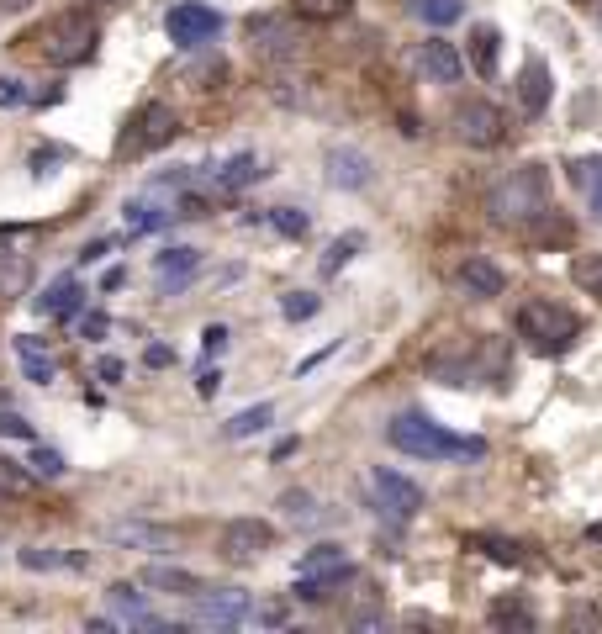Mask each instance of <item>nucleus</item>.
I'll return each instance as SVG.
<instances>
[{
  "mask_svg": "<svg viewBox=\"0 0 602 634\" xmlns=\"http://www.w3.org/2000/svg\"><path fill=\"white\" fill-rule=\"evenodd\" d=\"M22 43H27L43 64L74 69V64H85L90 53H96L101 27H96V16H90V11H59V16H48L43 27H32Z\"/></svg>",
  "mask_w": 602,
  "mask_h": 634,
  "instance_id": "obj_1",
  "label": "nucleus"
},
{
  "mask_svg": "<svg viewBox=\"0 0 602 634\" xmlns=\"http://www.w3.org/2000/svg\"><path fill=\"white\" fill-rule=\"evenodd\" d=\"M386 439L412 460H481L486 455V439H460L423 413H397L386 423Z\"/></svg>",
  "mask_w": 602,
  "mask_h": 634,
  "instance_id": "obj_2",
  "label": "nucleus"
},
{
  "mask_svg": "<svg viewBox=\"0 0 602 634\" xmlns=\"http://www.w3.org/2000/svg\"><path fill=\"white\" fill-rule=\"evenodd\" d=\"M486 207H492L497 222H507V228H518V233H523L534 217L550 212V180H544L539 164H523V170H513V175L497 185Z\"/></svg>",
  "mask_w": 602,
  "mask_h": 634,
  "instance_id": "obj_3",
  "label": "nucleus"
},
{
  "mask_svg": "<svg viewBox=\"0 0 602 634\" xmlns=\"http://www.w3.org/2000/svg\"><path fill=\"white\" fill-rule=\"evenodd\" d=\"M518 333L544 354H566L581 339V317L571 307H555V302H539L534 296V302L518 307Z\"/></svg>",
  "mask_w": 602,
  "mask_h": 634,
  "instance_id": "obj_4",
  "label": "nucleus"
},
{
  "mask_svg": "<svg viewBox=\"0 0 602 634\" xmlns=\"http://www.w3.org/2000/svg\"><path fill=\"white\" fill-rule=\"evenodd\" d=\"M175 133H180L175 106H164V101H143V106L133 111V122H127V133L117 138V159H143V154H154V148L175 143Z\"/></svg>",
  "mask_w": 602,
  "mask_h": 634,
  "instance_id": "obj_5",
  "label": "nucleus"
},
{
  "mask_svg": "<svg viewBox=\"0 0 602 634\" xmlns=\"http://www.w3.org/2000/svg\"><path fill=\"white\" fill-rule=\"evenodd\" d=\"M254 598L243 587H217V592H196L191 598V624H201V629H233V624H249L254 619Z\"/></svg>",
  "mask_w": 602,
  "mask_h": 634,
  "instance_id": "obj_6",
  "label": "nucleus"
},
{
  "mask_svg": "<svg viewBox=\"0 0 602 634\" xmlns=\"http://www.w3.org/2000/svg\"><path fill=\"white\" fill-rule=\"evenodd\" d=\"M164 32L175 48H206L222 32V16L206 6V0H180V6L164 16Z\"/></svg>",
  "mask_w": 602,
  "mask_h": 634,
  "instance_id": "obj_7",
  "label": "nucleus"
},
{
  "mask_svg": "<svg viewBox=\"0 0 602 634\" xmlns=\"http://www.w3.org/2000/svg\"><path fill=\"white\" fill-rule=\"evenodd\" d=\"M455 133H460V143H470V148H497V143L507 138V117H502L492 101L470 96V101L455 106Z\"/></svg>",
  "mask_w": 602,
  "mask_h": 634,
  "instance_id": "obj_8",
  "label": "nucleus"
},
{
  "mask_svg": "<svg viewBox=\"0 0 602 634\" xmlns=\"http://www.w3.org/2000/svg\"><path fill=\"white\" fill-rule=\"evenodd\" d=\"M270 550H275V524H265V518H233V524H222V555L233 566H249Z\"/></svg>",
  "mask_w": 602,
  "mask_h": 634,
  "instance_id": "obj_9",
  "label": "nucleus"
},
{
  "mask_svg": "<svg viewBox=\"0 0 602 634\" xmlns=\"http://www.w3.org/2000/svg\"><path fill=\"white\" fill-rule=\"evenodd\" d=\"M370 487H375V502H381L391 518H418L423 513V487L407 481V476H397V471H386V465L370 476Z\"/></svg>",
  "mask_w": 602,
  "mask_h": 634,
  "instance_id": "obj_10",
  "label": "nucleus"
},
{
  "mask_svg": "<svg viewBox=\"0 0 602 634\" xmlns=\"http://www.w3.org/2000/svg\"><path fill=\"white\" fill-rule=\"evenodd\" d=\"M16 238H22V228H0V296H22L32 286V254L16 249Z\"/></svg>",
  "mask_w": 602,
  "mask_h": 634,
  "instance_id": "obj_11",
  "label": "nucleus"
},
{
  "mask_svg": "<svg viewBox=\"0 0 602 634\" xmlns=\"http://www.w3.org/2000/svg\"><path fill=\"white\" fill-rule=\"evenodd\" d=\"M323 164H328V185H338V191H365V185L375 180V164L349 143H333Z\"/></svg>",
  "mask_w": 602,
  "mask_h": 634,
  "instance_id": "obj_12",
  "label": "nucleus"
},
{
  "mask_svg": "<svg viewBox=\"0 0 602 634\" xmlns=\"http://www.w3.org/2000/svg\"><path fill=\"white\" fill-rule=\"evenodd\" d=\"M201 270V249H164L159 259H154V275H159V296H175V291H185V281Z\"/></svg>",
  "mask_w": 602,
  "mask_h": 634,
  "instance_id": "obj_13",
  "label": "nucleus"
},
{
  "mask_svg": "<svg viewBox=\"0 0 602 634\" xmlns=\"http://www.w3.org/2000/svg\"><path fill=\"white\" fill-rule=\"evenodd\" d=\"M16 360H22V376L37 381V386H48L53 376H59V365H53V354L37 333H16Z\"/></svg>",
  "mask_w": 602,
  "mask_h": 634,
  "instance_id": "obj_14",
  "label": "nucleus"
},
{
  "mask_svg": "<svg viewBox=\"0 0 602 634\" xmlns=\"http://www.w3.org/2000/svg\"><path fill=\"white\" fill-rule=\"evenodd\" d=\"M175 207H180V201H159V196H138V201H127V207H122L127 233H154V228H164L169 217H180Z\"/></svg>",
  "mask_w": 602,
  "mask_h": 634,
  "instance_id": "obj_15",
  "label": "nucleus"
},
{
  "mask_svg": "<svg viewBox=\"0 0 602 634\" xmlns=\"http://www.w3.org/2000/svg\"><path fill=\"white\" fill-rule=\"evenodd\" d=\"M550 69H544V59H529L523 64V74H518V106L529 111V117H539L544 106H550Z\"/></svg>",
  "mask_w": 602,
  "mask_h": 634,
  "instance_id": "obj_16",
  "label": "nucleus"
},
{
  "mask_svg": "<svg viewBox=\"0 0 602 634\" xmlns=\"http://www.w3.org/2000/svg\"><path fill=\"white\" fill-rule=\"evenodd\" d=\"M418 69L428 74V80H439V85H455L460 74H465L460 53L449 48V43H439V37H434V43H423V48H418Z\"/></svg>",
  "mask_w": 602,
  "mask_h": 634,
  "instance_id": "obj_17",
  "label": "nucleus"
},
{
  "mask_svg": "<svg viewBox=\"0 0 602 634\" xmlns=\"http://www.w3.org/2000/svg\"><path fill=\"white\" fill-rule=\"evenodd\" d=\"M259 175H265V170H259L254 154H233V159H222L217 170H212V191L217 196H233V191H243V185H254Z\"/></svg>",
  "mask_w": 602,
  "mask_h": 634,
  "instance_id": "obj_18",
  "label": "nucleus"
},
{
  "mask_svg": "<svg viewBox=\"0 0 602 634\" xmlns=\"http://www.w3.org/2000/svg\"><path fill=\"white\" fill-rule=\"evenodd\" d=\"M138 587H159V592H175V598H196L206 582L196 571H180V566H143Z\"/></svg>",
  "mask_w": 602,
  "mask_h": 634,
  "instance_id": "obj_19",
  "label": "nucleus"
},
{
  "mask_svg": "<svg viewBox=\"0 0 602 634\" xmlns=\"http://www.w3.org/2000/svg\"><path fill=\"white\" fill-rule=\"evenodd\" d=\"M460 286L470 291V296H481V302H492V296H502V270L492 265V259H465V265H460Z\"/></svg>",
  "mask_w": 602,
  "mask_h": 634,
  "instance_id": "obj_20",
  "label": "nucleus"
},
{
  "mask_svg": "<svg viewBox=\"0 0 602 634\" xmlns=\"http://www.w3.org/2000/svg\"><path fill=\"white\" fill-rule=\"evenodd\" d=\"M16 561H22L27 571H85V566H90V555H80V550H43V545H27V550H16Z\"/></svg>",
  "mask_w": 602,
  "mask_h": 634,
  "instance_id": "obj_21",
  "label": "nucleus"
},
{
  "mask_svg": "<svg viewBox=\"0 0 602 634\" xmlns=\"http://www.w3.org/2000/svg\"><path fill=\"white\" fill-rule=\"evenodd\" d=\"M106 603L122 613L127 624H138V629H164V619H154V613H148V603H143V592L133 587V582H117L106 592Z\"/></svg>",
  "mask_w": 602,
  "mask_h": 634,
  "instance_id": "obj_22",
  "label": "nucleus"
},
{
  "mask_svg": "<svg viewBox=\"0 0 602 634\" xmlns=\"http://www.w3.org/2000/svg\"><path fill=\"white\" fill-rule=\"evenodd\" d=\"M497 53H502V32L497 27H470V69L481 74V80H497Z\"/></svg>",
  "mask_w": 602,
  "mask_h": 634,
  "instance_id": "obj_23",
  "label": "nucleus"
},
{
  "mask_svg": "<svg viewBox=\"0 0 602 634\" xmlns=\"http://www.w3.org/2000/svg\"><path fill=\"white\" fill-rule=\"evenodd\" d=\"M80 281H74V275H59V281H48V291L43 296H37V312H43V317H69V312H80Z\"/></svg>",
  "mask_w": 602,
  "mask_h": 634,
  "instance_id": "obj_24",
  "label": "nucleus"
},
{
  "mask_svg": "<svg viewBox=\"0 0 602 634\" xmlns=\"http://www.w3.org/2000/svg\"><path fill=\"white\" fill-rule=\"evenodd\" d=\"M106 539H117V545H143V550H175V529H154V524H111Z\"/></svg>",
  "mask_w": 602,
  "mask_h": 634,
  "instance_id": "obj_25",
  "label": "nucleus"
},
{
  "mask_svg": "<svg viewBox=\"0 0 602 634\" xmlns=\"http://www.w3.org/2000/svg\"><path fill=\"white\" fill-rule=\"evenodd\" d=\"M249 37H254V48H265V53L291 48V32H286V22H275V16H249Z\"/></svg>",
  "mask_w": 602,
  "mask_h": 634,
  "instance_id": "obj_26",
  "label": "nucleus"
},
{
  "mask_svg": "<svg viewBox=\"0 0 602 634\" xmlns=\"http://www.w3.org/2000/svg\"><path fill=\"white\" fill-rule=\"evenodd\" d=\"M32 492H37V476L27 471V465H16V460L0 455V497L16 502V497H32Z\"/></svg>",
  "mask_w": 602,
  "mask_h": 634,
  "instance_id": "obj_27",
  "label": "nucleus"
},
{
  "mask_svg": "<svg viewBox=\"0 0 602 634\" xmlns=\"http://www.w3.org/2000/svg\"><path fill=\"white\" fill-rule=\"evenodd\" d=\"M465 545H476V550H486L497 566H529V555H523V545L518 539H497V534H476V539H465Z\"/></svg>",
  "mask_w": 602,
  "mask_h": 634,
  "instance_id": "obj_28",
  "label": "nucleus"
},
{
  "mask_svg": "<svg viewBox=\"0 0 602 634\" xmlns=\"http://www.w3.org/2000/svg\"><path fill=\"white\" fill-rule=\"evenodd\" d=\"M523 238H529V244H571V222L555 217V207H550L544 217H534L529 228H523Z\"/></svg>",
  "mask_w": 602,
  "mask_h": 634,
  "instance_id": "obj_29",
  "label": "nucleus"
},
{
  "mask_svg": "<svg viewBox=\"0 0 602 634\" xmlns=\"http://www.w3.org/2000/svg\"><path fill=\"white\" fill-rule=\"evenodd\" d=\"M571 180L581 185V196H587L592 212L602 217V159H576L571 164Z\"/></svg>",
  "mask_w": 602,
  "mask_h": 634,
  "instance_id": "obj_30",
  "label": "nucleus"
},
{
  "mask_svg": "<svg viewBox=\"0 0 602 634\" xmlns=\"http://www.w3.org/2000/svg\"><path fill=\"white\" fill-rule=\"evenodd\" d=\"M486 619H492L497 629H534V613H529V603H523V598H497Z\"/></svg>",
  "mask_w": 602,
  "mask_h": 634,
  "instance_id": "obj_31",
  "label": "nucleus"
},
{
  "mask_svg": "<svg viewBox=\"0 0 602 634\" xmlns=\"http://www.w3.org/2000/svg\"><path fill=\"white\" fill-rule=\"evenodd\" d=\"M354 0H291V16L301 22H338V16H349Z\"/></svg>",
  "mask_w": 602,
  "mask_h": 634,
  "instance_id": "obj_32",
  "label": "nucleus"
},
{
  "mask_svg": "<svg viewBox=\"0 0 602 634\" xmlns=\"http://www.w3.org/2000/svg\"><path fill=\"white\" fill-rule=\"evenodd\" d=\"M571 281L587 291V296H597V302H602V254H576V259H571Z\"/></svg>",
  "mask_w": 602,
  "mask_h": 634,
  "instance_id": "obj_33",
  "label": "nucleus"
},
{
  "mask_svg": "<svg viewBox=\"0 0 602 634\" xmlns=\"http://www.w3.org/2000/svg\"><path fill=\"white\" fill-rule=\"evenodd\" d=\"M275 418V407L270 402H259V407H243V413L228 423V439H249V434H259V428H265Z\"/></svg>",
  "mask_w": 602,
  "mask_h": 634,
  "instance_id": "obj_34",
  "label": "nucleus"
},
{
  "mask_svg": "<svg viewBox=\"0 0 602 634\" xmlns=\"http://www.w3.org/2000/svg\"><path fill=\"white\" fill-rule=\"evenodd\" d=\"M412 11L423 16L428 27H449V22H460V0H412Z\"/></svg>",
  "mask_w": 602,
  "mask_h": 634,
  "instance_id": "obj_35",
  "label": "nucleus"
},
{
  "mask_svg": "<svg viewBox=\"0 0 602 634\" xmlns=\"http://www.w3.org/2000/svg\"><path fill=\"white\" fill-rule=\"evenodd\" d=\"M280 513L291 518V524H317V502H312V492H280Z\"/></svg>",
  "mask_w": 602,
  "mask_h": 634,
  "instance_id": "obj_36",
  "label": "nucleus"
},
{
  "mask_svg": "<svg viewBox=\"0 0 602 634\" xmlns=\"http://www.w3.org/2000/svg\"><path fill=\"white\" fill-rule=\"evenodd\" d=\"M360 244H365L360 233H344V238H333V244H328V254H323V275H338V270H344Z\"/></svg>",
  "mask_w": 602,
  "mask_h": 634,
  "instance_id": "obj_37",
  "label": "nucleus"
},
{
  "mask_svg": "<svg viewBox=\"0 0 602 634\" xmlns=\"http://www.w3.org/2000/svg\"><path fill=\"white\" fill-rule=\"evenodd\" d=\"M317 307H323V302H317V291H286V296H280V312H286L291 323H307V317H317Z\"/></svg>",
  "mask_w": 602,
  "mask_h": 634,
  "instance_id": "obj_38",
  "label": "nucleus"
},
{
  "mask_svg": "<svg viewBox=\"0 0 602 634\" xmlns=\"http://www.w3.org/2000/svg\"><path fill=\"white\" fill-rule=\"evenodd\" d=\"M270 228L286 233V238H307L312 222H307V212H296V207H275V212H270Z\"/></svg>",
  "mask_w": 602,
  "mask_h": 634,
  "instance_id": "obj_39",
  "label": "nucleus"
},
{
  "mask_svg": "<svg viewBox=\"0 0 602 634\" xmlns=\"http://www.w3.org/2000/svg\"><path fill=\"white\" fill-rule=\"evenodd\" d=\"M32 434H37V428L16 413V407H0V439H32Z\"/></svg>",
  "mask_w": 602,
  "mask_h": 634,
  "instance_id": "obj_40",
  "label": "nucleus"
},
{
  "mask_svg": "<svg viewBox=\"0 0 602 634\" xmlns=\"http://www.w3.org/2000/svg\"><path fill=\"white\" fill-rule=\"evenodd\" d=\"M32 476H64V455L59 450H32Z\"/></svg>",
  "mask_w": 602,
  "mask_h": 634,
  "instance_id": "obj_41",
  "label": "nucleus"
},
{
  "mask_svg": "<svg viewBox=\"0 0 602 634\" xmlns=\"http://www.w3.org/2000/svg\"><path fill=\"white\" fill-rule=\"evenodd\" d=\"M201 349H206V354H222V349H228V328L212 323V328L201 333Z\"/></svg>",
  "mask_w": 602,
  "mask_h": 634,
  "instance_id": "obj_42",
  "label": "nucleus"
},
{
  "mask_svg": "<svg viewBox=\"0 0 602 634\" xmlns=\"http://www.w3.org/2000/svg\"><path fill=\"white\" fill-rule=\"evenodd\" d=\"M106 333V312H85L80 317V339H101Z\"/></svg>",
  "mask_w": 602,
  "mask_h": 634,
  "instance_id": "obj_43",
  "label": "nucleus"
},
{
  "mask_svg": "<svg viewBox=\"0 0 602 634\" xmlns=\"http://www.w3.org/2000/svg\"><path fill=\"white\" fill-rule=\"evenodd\" d=\"M143 365H148V370H164V365H175V354H169L164 344H148V349H143Z\"/></svg>",
  "mask_w": 602,
  "mask_h": 634,
  "instance_id": "obj_44",
  "label": "nucleus"
},
{
  "mask_svg": "<svg viewBox=\"0 0 602 634\" xmlns=\"http://www.w3.org/2000/svg\"><path fill=\"white\" fill-rule=\"evenodd\" d=\"M22 101H27L22 80H0V106H22Z\"/></svg>",
  "mask_w": 602,
  "mask_h": 634,
  "instance_id": "obj_45",
  "label": "nucleus"
},
{
  "mask_svg": "<svg viewBox=\"0 0 602 634\" xmlns=\"http://www.w3.org/2000/svg\"><path fill=\"white\" fill-rule=\"evenodd\" d=\"M96 376H101L106 386H117V381H122V360H111V354H106V360L96 365Z\"/></svg>",
  "mask_w": 602,
  "mask_h": 634,
  "instance_id": "obj_46",
  "label": "nucleus"
},
{
  "mask_svg": "<svg viewBox=\"0 0 602 634\" xmlns=\"http://www.w3.org/2000/svg\"><path fill=\"white\" fill-rule=\"evenodd\" d=\"M217 386H222V370H212V365H206V370H201V381H196V391H201V397H212Z\"/></svg>",
  "mask_w": 602,
  "mask_h": 634,
  "instance_id": "obj_47",
  "label": "nucleus"
},
{
  "mask_svg": "<svg viewBox=\"0 0 602 634\" xmlns=\"http://www.w3.org/2000/svg\"><path fill=\"white\" fill-rule=\"evenodd\" d=\"M106 249H111V238H96V244H85V249H80V265H90V259H101Z\"/></svg>",
  "mask_w": 602,
  "mask_h": 634,
  "instance_id": "obj_48",
  "label": "nucleus"
},
{
  "mask_svg": "<svg viewBox=\"0 0 602 634\" xmlns=\"http://www.w3.org/2000/svg\"><path fill=\"white\" fill-rule=\"evenodd\" d=\"M0 407H11V397H6V391H0Z\"/></svg>",
  "mask_w": 602,
  "mask_h": 634,
  "instance_id": "obj_49",
  "label": "nucleus"
}]
</instances>
